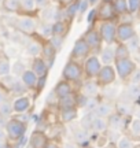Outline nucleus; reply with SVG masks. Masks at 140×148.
<instances>
[{
    "label": "nucleus",
    "instance_id": "0e129e2a",
    "mask_svg": "<svg viewBox=\"0 0 140 148\" xmlns=\"http://www.w3.org/2000/svg\"><path fill=\"white\" fill-rule=\"evenodd\" d=\"M63 148H75V147H74V144H65Z\"/></svg>",
    "mask_w": 140,
    "mask_h": 148
},
{
    "label": "nucleus",
    "instance_id": "f257e3e1",
    "mask_svg": "<svg viewBox=\"0 0 140 148\" xmlns=\"http://www.w3.org/2000/svg\"><path fill=\"white\" fill-rule=\"evenodd\" d=\"M114 67H115V71H117L118 78L122 79V81L129 79L130 75L135 73V70L137 69V66H136V63L133 62V59L132 58L115 59V62H114Z\"/></svg>",
    "mask_w": 140,
    "mask_h": 148
},
{
    "label": "nucleus",
    "instance_id": "603ef678",
    "mask_svg": "<svg viewBox=\"0 0 140 148\" xmlns=\"http://www.w3.org/2000/svg\"><path fill=\"white\" fill-rule=\"evenodd\" d=\"M130 84H140V69H136L135 73L130 75Z\"/></svg>",
    "mask_w": 140,
    "mask_h": 148
},
{
    "label": "nucleus",
    "instance_id": "8fccbe9b",
    "mask_svg": "<svg viewBox=\"0 0 140 148\" xmlns=\"http://www.w3.org/2000/svg\"><path fill=\"white\" fill-rule=\"evenodd\" d=\"M96 7H93L91 8V11L88 12V15H86V22H88V25H93V22L96 21Z\"/></svg>",
    "mask_w": 140,
    "mask_h": 148
},
{
    "label": "nucleus",
    "instance_id": "c03bdc74",
    "mask_svg": "<svg viewBox=\"0 0 140 148\" xmlns=\"http://www.w3.org/2000/svg\"><path fill=\"white\" fill-rule=\"evenodd\" d=\"M74 140L77 143H85L86 140H88V133H86L85 129L81 127L80 130H77V132L74 133Z\"/></svg>",
    "mask_w": 140,
    "mask_h": 148
},
{
    "label": "nucleus",
    "instance_id": "de8ad7c7",
    "mask_svg": "<svg viewBox=\"0 0 140 148\" xmlns=\"http://www.w3.org/2000/svg\"><path fill=\"white\" fill-rule=\"evenodd\" d=\"M75 100H77V108L80 107V108H84L86 104V100H88V97L85 95H82V93H75Z\"/></svg>",
    "mask_w": 140,
    "mask_h": 148
},
{
    "label": "nucleus",
    "instance_id": "37998d69",
    "mask_svg": "<svg viewBox=\"0 0 140 148\" xmlns=\"http://www.w3.org/2000/svg\"><path fill=\"white\" fill-rule=\"evenodd\" d=\"M11 73V64L8 60H1L0 62V77H5Z\"/></svg>",
    "mask_w": 140,
    "mask_h": 148
},
{
    "label": "nucleus",
    "instance_id": "c9c22d12",
    "mask_svg": "<svg viewBox=\"0 0 140 148\" xmlns=\"http://www.w3.org/2000/svg\"><path fill=\"white\" fill-rule=\"evenodd\" d=\"M48 41L51 42V45L59 52L62 47H63V44H65V36H58V34H52V36L48 38Z\"/></svg>",
    "mask_w": 140,
    "mask_h": 148
},
{
    "label": "nucleus",
    "instance_id": "cd10ccee",
    "mask_svg": "<svg viewBox=\"0 0 140 148\" xmlns=\"http://www.w3.org/2000/svg\"><path fill=\"white\" fill-rule=\"evenodd\" d=\"M91 129L93 130L95 133H103L106 132L108 129V122H107V118H103V116H95V119L92 122V126Z\"/></svg>",
    "mask_w": 140,
    "mask_h": 148
},
{
    "label": "nucleus",
    "instance_id": "052dcab7",
    "mask_svg": "<svg viewBox=\"0 0 140 148\" xmlns=\"http://www.w3.org/2000/svg\"><path fill=\"white\" fill-rule=\"evenodd\" d=\"M133 114H135V118H139L140 119V106L137 107V108H135V112H133Z\"/></svg>",
    "mask_w": 140,
    "mask_h": 148
},
{
    "label": "nucleus",
    "instance_id": "7c9ffc66",
    "mask_svg": "<svg viewBox=\"0 0 140 148\" xmlns=\"http://www.w3.org/2000/svg\"><path fill=\"white\" fill-rule=\"evenodd\" d=\"M130 51L125 42H115V59L130 58Z\"/></svg>",
    "mask_w": 140,
    "mask_h": 148
},
{
    "label": "nucleus",
    "instance_id": "49530a36",
    "mask_svg": "<svg viewBox=\"0 0 140 148\" xmlns=\"http://www.w3.org/2000/svg\"><path fill=\"white\" fill-rule=\"evenodd\" d=\"M5 7L10 11H18L21 7V0H5Z\"/></svg>",
    "mask_w": 140,
    "mask_h": 148
},
{
    "label": "nucleus",
    "instance_id": "13d9d810",
    "mask_svg": "<svg viewBox=\"0 0 140 148\" xmlns=\"http://www.w3.org/2000/svg\"><path fill=\"white\" fill-rule=\"evenodd\" d=\"M47 148H60V147H59V144L58 143H55V141H49L48 145H47Z\"/></svg>",
    "mask_w": 140,
    "mask_h": 148
},
{
    "label": "nucleus",
    "instance_id": "e2e57ef3",
    "mask_svg": "<svg viewBox=\"0 0 140 148\" xmlns=\"http://www.w3.org/2000/svg\"><path fill=\"white\" fill-rule=\"evenodd\" d=\"M88 1H89V5H92V7H95L99 3V0H88Z\"/></svg>",
    "mask_w": 140,
    "mask_h": 148
},
{
    "label": "nucleus",
    "instance_id": "3c124183",
    "mask_svg": "<svg viewBox=\"0 0 140 148\" xmlns=\"http://www.w3.org/2000/svg\"><path fill=\"white\" fill-rule=\"evenodd\" d=\"M45 82H47V75H44V77H38L37 84H36V89H37V92H41V90L44 89Z\"/></svg>",
    "mask_w": 140,
    "mask_h": 148
},
{
    "label": "nucleus",
    "instance_id": "1a4fd4ad",
    "mask_svg": "<svg viewBox=\"0 0 140 148\" xmlns=\"http://www.w3.org/2000/svg\"><path fill=\"white\" fill-rule=\"evenodd\" d=\"M5 129H7V134L10 138L19 140L26 133V123L21 119H10L5 125Z\"/></svg>",
    "mask_w": 140,
    "mask_h": 148
},
{
    "label": "nucleus",
    "instance_id": "680f3d73",
    "mask_svg": "<svg viewBox=\"0 0 140 148\" xmlns=\"http://www.w3.org/2000/svg\"><path fill=\"white\" fill-rule=\"evenodd\" d=\"M3 101H5V96H4V93L0 90V104H1Z\"/></svg>",
    "mask_w": 140,
    "mask_h": 148
},
{
    "label": "nucleus",
    "instance_id": "e433bc0d",
    "mask_svg": "<svg viewBox=\"0 0 140 148\" xmlns=\"http://www.w3.org/2000/svg\"><path fill=\"white\" fill-rule=\"evenodd\" d=\"M26 86H25V84L22 82V81H19V79H15V82L12 84V86H11V90H12V93H15V95L18 96H22L25 92H26Z\"/></svg>",
    "mask_w": 140,
    "mask_h": 148
},
{
    "label": "nucleus",
    "instance_id": "6e6d98bb",
    "mask_svg": "<svg viewBox=\"0 0 140 148\" xmlns=\"http://www.w3.org/2000/svg\"><path fill=\"white\" fill-rule=\"evenodd\" d=\"M36 4H37L38 7L45 8V7H48L49 5V0H36Z\"/></svg>",
    "mask_w": 140,
    "mask_h": 148
},
{
    "label": "nucleus",
    "instance_id": "f704fd0d",
    "mask_svg": "<svg viewBox=\"0 0 140 148\" xmlns=\"http://www.w3.org/2000/svg\"><path fill=\"white\" fill-rule=\"evenodd\" d=\"M125 44H126V47L129 48L130 53L137 52V51H139V48H140V36L136 33L135 36L132 37V38H129V40L125 42Z\"/></svg>",
    "mask_w": 140,
    "mask_h": 148
},
{
    "label": "nucleus",
    "instance_id": "bf43d9fd",
    "mask_svg": "<svg viewBox=\"0 0 140 148\" xmlns=\"http://www.w3.org/2000/svg\"><path fill=\"white\" fill-rule=\"evenodd\" d=\"M4 138H5V132L3 130V127H0V143L4 141Z\"/></svg>",
    "mask_w": 140,
    "mask_h": 148
},
{
    "label": "nucleus",
    "instance_id": "58836bf2",
    "mask_svg": "<svg viewBox=\"0 0 140 148\" xmlns=\"http://www.w3.org/2000/svg\"><path fill=\"white\" fill-rule=\"evenodd\" d=\"M117 148H135V143L132 141V138L121 136V138L117 141Z\"/></svg>",
    "mask_w": 140,
    "mask_h": 148
},
{
    "label": "nucleus",
    "instance_id": "423d86ee",
    "mask_svg": "<svg viewBox=\"0 0 140 148\" xmlns=\"http://www.w3.org/2000/svg\"><path fill=\"white\" fill-rule=\"evenodd\" d=\"M84 40L88 42V45L91 47L92 52L93 53H99L100 49H102V44H103V40H102V36L99 33V29L93 26H89V29L84 33Z\"/></svg>",
    "mask_w": 140,
    "mask_h": 148
},
{
    "label": "nucleus",
    "instance_id": "69168bd1",
    "mask_svg": "<svg viewBox=\"0 0 140 148\" xmlns=\"http://www.w3.org/2000/svg\"><path fill=\"white\" fill-rule=\"evenodd\" d=\"M103 1H113V0H103Z\"/></svg>",
    "mask_w": 140,
    "mask_h": 148
},
{
    "label": "nucleus",
    "instance_id": "5701e85b",
    "mask_svg": "<svg viewBox=\"0 0 140 148\" xmlns=\"http://www.w3.org/2000/svg\"><path fill=\"white\" fill-rule=\"evenodd\" d=\"M97 116H103V118H108V116L115 112V104H111L110 101H103L99 103L95 110Z\"/></svg>",
    "mask_w": 140,
    "mask_h": 148
},
{
    "label": "nucleus",
    "instance_id": "79ce46f5",
    "mask_svg": "<svg viewBox=\"0 0 140 148\" xmlns=\"http://www.w3.org/2000/svg\"><path fill=\"white\" fill-rule=\"evenodd\" d=\"M126 3L129 14H136L140 11V0H126Z\"/></svg>",
    "mask_w": 140,
    "mask_h": 148
},
{
    "label": "nucleus",
    "instance_id": "a18cd8bd",
    "mask_svg": "<svg viewBox=\"0 0 140 148\" xmlns=\"http://www.w3.org/2000/svg\"><path fill=\"white\" fill-rule=\"evenodd\" d=\"M99 103H100V101L97 100V97H88V100H86V104H85V107H84V110H85V111H95Z\"/></svg>",
    "mask_w": 140,
    "mask_h": 148
},
{
    "label": "nucleus",
    "instance_id": "f3484780",
    "mask_svg": "<svg viewBox=\"0 0 140 148\" xmlns=\"http://www.w3.org/2000/svg\"><path fill=\"white\" fill-rule=\"evenodd\" d=\"M32 70L36 73L37 77H44L48 74L49 66L43 59V56H37V58H33L32 60Z\"/></svg>",
    "mask_w": 140,
    "mask_h": 148
},
{
    "label": "nucleus",
    "instance_id": "9b49d317",
    "mask_svg": "<svg viewBox=\"0 0 140 148\" xmlns=\"http://www.w3.org/2000/svg\"><path fill=\"white\" fill-rule=\"evenodd\" d=\"M48 143V136L41 130H34L30 134V138H29V147L30 148H47Z\"/></svg>",
    "mask_w": 140,
    "mask_h": 148
},
{
    "label": "nucleus",
    "instance_id": "a878e982",
    "mask_svg": "<svg viewBox=\"0 0 140 148\" xmlns=\"http://www.w3.org/2000/svg\"><path fill=\"white\" fill-rule=\"evenodd\" d=\"M77 116H78V108H77V107L59 110V118L63 123H70L71 121H74Z\"/></svg>",
    "mask_w": 140,
    "mask_h": 148
},
{
    "label": "nucleus",
    "instance_id": "dca6fc26",
    "mask_svg": "<svg viewBox=\"0 0 140 148\" xmlns=\"http://www.w3.org/2000/svg\"><path fill=\"white\" fill-rule=\"evenodd\" d=\"M135 103L126 100L124 97H121L117 103H115V112L121 114L122 116H129L130 114L135 112V107H133Z\"/></svg>",
    "mask_w": 140,
    "mask_h": 148
},
{
    "label": "nucleus",
    "instance_id": "412c9836",
    "mask_svg": "<svg viewBox=\"0 0 140 148\" xmlns=\"http://www.w3.org/2000/svg\"><path fill=\"white\" fill-rule=\"evenodd\" d=\"M30 99L27 97V96H18L14 103H12V110L14 112H26L29 110V107H30Z\"/></svg>",
    "mask_w": 140,
    "mask_h": 148
},
{
    "label": "nucleus",
    "instance_id": "a19ab883",
    "mask_svg": "<svg viewBox=\"0 0 140 148\" xmlns=\"http://www.w3.org/2000/svg\"><path fill=\"white\" fill-rule=\"evenodd\" d=\"M12 103H8V101H3L1 104H0V115L3 116H10L12 114Z\"/></svg>",
    "mask_w": 140,
    "mask_h": 148
},
{
    "label": "nucleus",
    "instance_id": "bb28decb",
    "mask_svg": "<svg viewBox=\"0 0 140 148\" xmlns=\"http://www.w3.org/2000/svg\"><path fill=\"white\" fill-rule=\"evenodd\" d=\"M41 49H43V42L37 41V40H33L26 45V53L32 58H37L41 56Z\"/></svg>",
    "mask_w": 140,
    "mask_h": 148
},
{
    "label": "nucleus",
    "instance_id": "473e14b6",
    "mask_svg": "<svg viewBox=\"0 0 140 148\" xmlns=\"http://www.w3.org/2000/svg\"><path fill=\"white\" fill-rule=\"evenodd\" d=\"M113 5L114 10H115V14L118 16L128 14V3H126V0H113Z\"/></svg>",
    "mask_w": 140,
    "mask_h": 148
},
{
    "label": "nucleus",
    "instance_id": "864d4df0",
    "mask_svg": "<svg viewBox=\"0 0 140 148\" xmlns=\"http://www.w3.org/2000/svg\"><path fill=\"white\" fill-rule=\"evenodd\" d=\"M88 8H89V1L88 0H80V12L78 14H84Z\"/></svg>",
    "mask_w": 140,
    "mask_h": 148
},
{
    "label": "nucleus",
    "instance_id": "f8f14e48",
    "mask_svg": "<svg viewBox=\"0 0 140 148\" xmlns=\"http://www.w3.org/2000/svg\"><path fill=\"white\" fill-rule=\"evenodd\" d=\"M16 26L18 29L21 30V32L26 33V34H33V33L37 30V22L34 18L32 16H22L18 19V23H16Z\"/></svg>",
    "mask_w": 140,
    "mask_h": 148
},
{
    "label": "nucleus",
    "instance_id": "6e6552de",
    "mask_svg": "<svg viewBox=\"0 0 140 148\" xmlns=\"http://www.w3.org/2000/svg\"><path fill=\"white\" fill-rule=\"evenodd\" d=\"M96 19L97 21H115L118 15L115 14V10H114L113 1H103L99 3V5L96 7Z\"/></svg>",
    "mask_w": 140,
    "mask_h": 148
},
{
    "label": "nucleus",
    "instance_id": "09e8293b",
    "mask_svg": "<svg viewBox=\"0 0 140 148\" xmlns=\"http://www.w3.org/2000/svg\"><path fill=\"white\" fill-rule=\"evenodd\" d=\"M130 132L133 133L135 136H140V119L135 118L132 123H130Z\"/></svg>",
    "mask_w": 140,
    "mask_h": 148
},
{
    "label": "nucleus",
    "instance_id": "c756f323",
    "mask_svg": "<svg viewBox=\"0 0 140 148\" xmlns=\"http://www.w3.org/2000/svg\"><path fill=\"white\" fill-rule=\"evenodd\" d=\"M69 23L66 21H55L52 22V34L58 36H66V33L69 30Z\"/></svg>",
    "mask_w": 140,
    "mask_h": 148
},
{
    "label": "nucleus",
    "instance_id": "b1692460",
    "mask_svg": "<svg viewBox=\"0 0 140 148\" xmlns=\"http://www.w3.org/2000/svg\"><path fill=\"white\" fill-rule=\"evenodd\" d=\"M59 16V8L55 5H48L41 11V19L44 22H55Z\"/></svg>",
    "mask_w": 140,
    "mask_h": 148
},
{
    "label": "nucleus",
    "instance_id": "6ab92c4d",
    "mask_svg": "<svg viewBox=\"0 0 140 148\" xmlns=\"http://www.w3.org/2000/svg\"><path fill=\"white\" fill-rule=\"evenodd\" d=\"M126 100L132 101V103H139L140 101V84H129L126 86L125 92L121 95Z\"/></svg>",
    "mask_w": 140,
    "mask_h": 148
},
{
    "label": "nucleus",
    "instance_id": "ddd939ff",
    "mask_svg": "<svg viewBox=\"0 0 140 148\" xmlns=\"http://www.w3.org/2000/svg\"><path fill=\"white\" fill-rule=\"evenodd\" d=\"M80 92L82 95H85L86 97H97L99 92H100V85L97 84V81L88 79V81H85L82 84Z\"/></svg>",
    "mask_w": 140,
    "mask_h": 148
},
{
    "label": "nucleus",
    "instance_id": "338daca9",
    "mask_svg": "<svg viewBox=\"0 0 140 148\" xmlns=\"http://www.w3.org/2000/svg\"><path fill=\"white\" fill-rule=\"evenodd\" d=\"M0 148H4V145H1V144H0Z\"/></svg>",
    "mask_w": 140,
    "mask_h": 148
},
{
    "label": "nucleus",
    "instance_id": "39448f33",
    "mask_svg": "<svg viewBox=\"0 0 140 148\" xmlns=\"http://www.w3.org/2000/svg\"><path fill=\"white\" fill-rule=\"evenodd\" d=\"M115 79H117V71L114 64H103L96 77L97 84L100 86H108V85H113Z\"/></svg>",
    "mask_w": 140,
    "mask_h": 148
},
{
    "label": "nucleus",
    "instance_id": "c85d7f7f",
    "mask_svg": "<svg viewBox=\"0 0 140 148\" xmlns=\"http://www.w3.org/2000/svg\"><path fill=\"white\" fill-rule=\"evenodd\" d=\"M58 107L59 110H65V108H71V107H77V100H75V93L67 95L65 97L58 99Z\"/></svg>",
    "mask_w": 140,
    "mask_h": 148
},
{
    "label": "nucleus",
    "instance_id": "4468645a",
    "mask_svg": "<svg viewBox=\"0 0 140 148\" xmlns=\"http://www.w3.org/2000/svg\"><path fill=\"white\" fill-rule=\"evenodd\" d=\"M56 53H58V51H56V49L51 45V42H49L48 40H44L43 49H41V56H43V59L47 62V63H48L49 67L54 64L55 58H56Z\"/></svg>",
    "mask_w": 140,
    "mask_h": 148
},
{
    "label": "nucleus",
    "instance_id": "0eeeda50",
    "mask_svg": "<svg viewBox=\"0 0 140 148\" xmlns=\"http://www.w3.org/2000/svg\"><path fill=\"white\" fill-rule=\"evenodd\" d=\"M92 53L91 47L88 45V42L84 40V37L77 38L74 42V45L71 48V52H70V59L73 60H78V59H86L89 55Z\"/></svg>",
    "mask_w": 140,
    "mask_h": 148
},
{
    "label": "nucleus",
    "instance_id": "2eb2a0df",
    "mask_svg": "<svg viewBox=\"0 0 140 148\" xmlns=\"http://www.w3.org/2000/svg\"><path fill=\"white\" fill-rule=\"evenodd\" d=\"M54 93L56 95L58 99L65 97V96H67V95H71V93H74V92H73V85H71L70 81H66V79L62 78L59 82H56V85H55Z\"/></svg>",
    "mask_w": 140,
    "mask_h": 148
},
{
    "label": "nucleus",
    "instance_id": "4be33fe9",
    "mask_svg": "<svg viewBox=\"0 0 140 148\" xmlns=\"http://www.w3.org/2000/svg\"><path fill=\"white\" fill-rule=\"evenodd\" d=\"M37 79L38 77L36 75V73L33 71L32 69L30 70H25V73L21 75V81L25 84L27 89H36V84H37Z\"/></svg>",
    "mask_w": 140,
    "mask_h": 148
},
{
    "label": "nucleus",
    "instance_id": "4d7b16f0",
    "mask_svg": "<svg viewBox=\"0 0 140 148\" xmlns=\"http://www.w3.org/2000/svg\"><path fill=\"white\" fill-rule=\"evenodd\" d=\"M7 119H5V116H3V115H0V127H3V126H5L7 125Z\"/></svg>",
    "mask_w": 140,
    "mask_h": 148
},
{
    "label": "nucleus",
    "instance_id": "7ed1b4c3",
    "mask_svg": "<svg viewBox=\"0 0 140 148\" xmlns=\"http://www.w3.org/2000/svg\"><path fill=\"white\" fill-rule=\"evenodd\" d=\"M84 75V69L77 60L70 59L69 62L65 64V67L62 70V78L70 82H75V81H80Z\"/></svg>",
    "mask_w": 140,
    "mask_h": 148
},
{
    "label": "nucleus",
    "instance_id": "72a5a7b5",
    "mask_svg": "<svg viewBox=\"0 0 140 148\" xmlns=\"http://www.w3.org/2000/svg\"><path fill=\"white\" fill-rule=\"evenodd\" d=\"M95 116H96V112L95 111H86V114H84V116L81 118V127L82 129H91L92 126V122L95 119Z\"/></svg>",
    "mask_w": 140,
    "mask_h": 148
},
{
    "label": "nucleus",
    "instance_id": "a211bd4d",
    "mask_svg": "<svg viewBox=\"0 0 140 148\" xmlns=\"http://www.w3.org/2000/svg\"><path fill=\"white\" fill-rule=\"evenodd\" d=\"M97 56L100 59L102 64H114V62H115V47L106 45L104 48L100 49Z\"/></svg>",
    "mask_w": 140,
    "mask_h": 148
},
{
    "label": "nucleus",
    "instance_id": "20e7f679",
    "mask_svg": "<svg viewBox=\"0 0 140 148\" xmlns=\"http://www.w3.org/2000/svg\"><path fill=\"white\" fill-rule=\"evenodd\" d=\"M102 62L97 55H89L88 58L84 60L82 69H84V75L88 79H93L97 77V74L102 69Z\"/></svg>",
    "mask_w": 140,
    "mask_h": 148
},
{
    "label": "nucleus",
    "instance_id": "4c0bfd02",
    "mask_svg": "<svg viewBox=\"0 0 140 148\" xmlns=\"http://www.w3.org/2000/svg\"><path fill=\"white\" fill-rule=\"evenodd\" d=\"M25 70H26L25 63H23V62H21V60H16L15 63L11 66V71H12V73H14V75H16V77H21L22 74L25 73Z\"/></svg>",
    "mask_w": 140,
    "mask_h": 148
},
{
    "label": "nucleus",
    "instance_id": "aec40b11",
    "mask_svg": "<svg viewBox=\"0 0 140 148\" xmlns=\"http://www.w3.org/2000/svg\"><path fill=\"white\" fill-rule=\"evenodd\" d=\"M125 118H126V116H122L121 114H118V112H114V114H111V115L107 118L108 129L121 132L122 129H125Z\"/></svg>",
    "mask_w": 140,
    "mask_h": 148
},
{
    "label": "nucleus",
    "instance_id": "9d476101",
    "mask_svg": "<svg viewBox=\"0 0 140 148\" xmlns=\"http://www.w3.org/2000/svg\"><path fill=\"white\" fill-rule=\"evenodd\" d=\"M136 34V29L130 22H119L117 25V42H126Z\"/></svg>",
    "mask_w": 140,
    "mask_h": 148
},
{
    "label": "nucleus",
    "instance_id": "f03ea898",
    "mask_svg": "<svg viewBox=\"0 0 140 148\" xmlns=\"http://www.w3.org/2000/svg\"><path fill=\"white\" fill-rule=\"evenodd\" d=\"M117 22L115 21H103L99 26V33L106 45H113L117 42Z\"/></svg>",
    "mask_w": 140,
    "mask_h": 148
},
{
    "label": "nucleus",
    "instance_id": "5fc2aeb1",
    "mask_svg": "<svg viewBox=\"0 0 140 148\" xmlns=\"http://www.w3.org/2000/svg\"><path fill=\"white\" fill-rule=\"evenodd\" d=\"M3 78H4V84L8 85L10 88L12 86V84L15 82V78H14V75H10V74H8V75H5V77H3Z\"/></svg>",
    "mask_w": 140,
    "mask_h": 148
},
{
    "label": "nucleus",
    "instance_id": "2f4dec72",
    "mask_svg": "<svg viewBox=\"0 0 140 148\" xmlns=\"http://www.w3.org/2000/svg\"><path fill=\"white\" fill-rule=\"evenodd\" d=\"M37 30H38V34L45 38V40H48L49 37L52 36V22H41L40 25L37 26Z\"/></svg>",
    "mask_w": 140,
    "mask_h": 148
},
{
    "label": "nucleus",
    "instance_id": "ea45409f",
    "mask_svg": "<svg viewBox=\"0 0 140 148\" xmlns=\"http://www.w3.org/2000/svg\"><path fill=\"white\" fill-rule=\"evenodd\" d=\"M21 8L26 11V12H33L37 8L36 0H21Z\"/></svg>",
    "mask_w": 140,
    "mask_h": 148
},
{
    "label": "nucleus",
    "instance_id": "393cba45",
    "mask_svg": "<svg viewBox=\"0 0 140 148\" xmlns=\"http://www.w3.org/2000/svg\"><path fill=\"white\" fill-rule=\"evenodd\" d=\"M78 12H80V0H71L70 3L66 4L65 14H66V18H67L69 22L73 21Z\"/></svg>",
    "mask_w": 140,
    "mask_h": 148
}]
</instances>
